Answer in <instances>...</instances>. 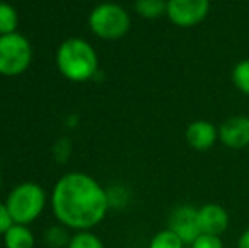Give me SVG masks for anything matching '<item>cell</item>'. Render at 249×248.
Returning <instances> with one entry per match:
<instances>
[{"instance_id": "11", "label": "cell", "mask_w": 249, "mask_h": 248, "mask_svg": "<svg viewBox=\"0 0 249 248\" xmlns=\"http://www.w3.org/2000/svg\"><path fill=\"white\" fill-rule=\"evenodd\" d=\"M2 236L5 248H34L36 243L33 231L26 225H17V223H14Z\"/></svg>"}, {"instance_id": "1", "label": "cell", "mask_w": 249, "mask_h": 248, "mask_svg": "<svg viewBox=\"0 0 249 248\" xmlns=\"http://www.w3.org/2000/svg\"><path fill=\"white\" fill-rule=\"evenodd\" d=\"M51 206L56 219L63 226L85 231L104 221L110 202L107 191L93 177L71 172L56 182Z\"/></svg>"}, {"instance_id": "15", "label": "cell", "mask_w": 249, "mask_h": 248, "mask_svg": "<svg viewBox=\"0 0 249 248\" xmlns=\"http://www.w3.org/2000/svg\"><path fill=\"white\" fill-rule=\"evenodd\" d=\"M66 248H105L104 242L92 233L90 229H85V231H76L75 235L71 236L68 247Z\"/></svg>"}, {"instance_id": "18", "label": "cell", "mask_w": 249, "mask_h": 248, "mask_svg": "<svg viewBox=\"0 0 249 248\" xmlns=\"http://www.w3.org/2000/svg\"><path fill=\"white\" fill-rule=\"evenodd\" d=\"M190 248H224V242L220 236L215 235H207V233H200Z\"/></svg>"}, {"instance_id": "6", "label": "cell", "mask_w": 249, "mask_h": 248, "mask_svg": "<svg viewBox=\"0 0 249 248\" xmlns=\"http://www.w3.org/2000/svg\"><path fill=\"white\" fill-rule=\"evenodd\" d=\"M209 12L210 0H168L166 5V17L181 29L198 26Z\"/></svg>"}, {"instance_id": "8", "label": "cell", "mask_w": 249, "mask_h": 248, "mask_svg": "<svg viewBox=\"0 0 249 248\" xmlns=\"http://www.w3.org/2000/svg\"><path fill=\"white\" fill-rule=\"evenodd\" d=\"M219 139L224 146L231 150H243L249 146V117H227L219 128Z\"/></svg>"}, {"instance_id": "16", "label": "cell", "mask_w": 249, "mask_h": 248, "mask_svg": "<svg viewBox=\"0 0 249 248\" xmlns=\"http://www.w3.org/2000/svg\"><path fill=\"white\" fill-rule=\"evenodd\" d=\"M232 83L241 94L249 97V60H241L232 70Z\"/></svg>"}, {"instance_id": "14", "label": "cell", "mask_w": 249, "mask_h": 248, "mask_svg": "<svg viewBox=\"0 0 249 248\" xmlns=\"http://www.w3.org/2000/svg\"><path fill=\"white\" fill-rule=\"evenodd\" d=\"M149 248H185V242L170 228L161 229L151 238Z\"/></svg>"}, {"instance_id": "7", "label": "cell", "mask_w": 249, "mask_h": 248, "mask_svg": "<svg viewBox=\"0 0 249 248\" xmlns=\"http://www.w3.org/2000/svg\"><path fill=\"white\" fill-rule=\"evenodd\" d=\"M168 228L177 233L185 242V245H192L194 240L200 235L198 208H194L190 204H181L178 208H175L170 214Z\"/></svg>"}, {"instance_id": "19", "label": "cell", "mask_w": 249, "mask_h": 248, "mask_svg": "<svg viewBox=\"0 0 249 248\" xmlns=\"http://www.w3.org/2000/svg\"><path fill=\"white\" fill-rule=\"evenodd\" d=\"M12 225H14V221H12V218H10V212H9V209H7L5 202H0V235H3Z\"/></svg>"}, {"instance_id": "12", "label": "cell", "mask_w": 249, "mask_h": 248, "mask_svg": "<svg viewBox=\"0 0 249 248\" xmlns=\"http://www.w3.org/2000/svg\"><path fill=\"white\" fill-rule=\"evenodd\" d=\"M168 0H136L134 9L144 19H158L161 16H166Z\"/></svg>"}, {"instance_id": "5", "label": "cell", "mask_w": 249, "mask_h": 248, "mask_svg": "<svg viewBox=\"0 0 249 248\" xmlns=\"http://www.w3.org/2000/svg\"><path fill=\"white\" fill-rule=\"evenodd\" d=\"M33 60V48L19 33L0 36V75L16 76L24 73Z\"/></svg>"}, {"instance_id": "9", "label": "cell", "mask_w": 249, "mask_h": 248, "mask_svg": "<svg viewBox=\"0 0 249 248\" xmlns=\"http://www.w3.org/2000/svg\"><path fill=\"white\" fill-rule=\"evenodd\" d=\"M229 212L226 208L215 202H207L198 208V226L200 233L220 236L229 228Z\"/></svg>"}, {"instance_id": "20", "label": "cell", "mask_w": 249, "mask_h": 248, "mask_svg": "<svg viewBox=\"0 0 249 248\" xmlns=\"http://www.w3.org/2000/svg\"><path fill=\"white\" fill-rule=\"evenodd\" d=\"M237 248H249V228L244 229L237 238Z\"/></svg>"}, {"instance_id": "4", "label": "cell", "mask_w": 249, "mask_h": 248, "mask_svg": "<svg viewBox=\"0 0 249 248\" xmlns=\"http://www.w3.org/2000/svg\"><path fill=\"white\" fill-rule=\"evenodd\" d=\"M89 27L100 39L105 41L121 39L131 29V16L119 3L105 2L97 5L90 12Z\"/></svg>"}, {"instance_id": "3", "label": "cell", "mask_w": 249, "mask_h": 248, "mask_svg": "<svg viewBox=\"0 0 249 248\" xmlns=\"http://www.w3.org/2000/svg\"><path fill=\"white\" fill-rule=\"evenodd\" d=\"M5 206L14 223L27 226L36 221L44 211L46 192L36 182H22L10 191Z\"/></svg>"}, {"instance_id": "13", "label": "cell", "mask_w": 249, "mask_h": 248, "mask_svg": "<svg viewBox=\"0 0 249 248\" xmlns=\"http://www.w3.org/2000/svg\"><path fill=\"white\" fill-rule=\"evenodd\" d=\"M17 24H19L17 10L10 3L0 2V36L17 33Z\"/></svg>"}, {"instance_id": "2", "label": "cell", "mask_w": 249, "mask_h": 248, "mask_svg": "<svg viewBox=\"0 0 249 248\" xmlns=\"http://www.w3.org/2000/svg\"><path fill=\"white\" fill-rule=\"evenodd\" d=\"M56 66L65 78L71 82H87L99 70V58L93 46L85 39L70 38L56 51Z\"/></svg>"}, {"instance_id": "17", "label": "cell", "mask_w": 249, "mask_h": 248, "mask_svg": "<svg viewBox=\"0 0 249 248\" xmlns=\"http://www.w3.org/2000/svg\"><path fill=\"white\" fill-rule=\"evenodd\" d=\"M65 228L66 226H51V228H48L46 233H44V242H46V245L51 248L68 247L71 236L68 235V231H66Z\"/></svg>"}, {"instance_id": "10", "label": "cell", "mask_w": 249, "mask_h": 248, "mask_svg": "<svg viewBox=\"0 0 249 248\" xmlns=\"http://www.w3.org/2000/svg\"><path fill=\"white\" fill-rule=\"evenodd\" d=\"M185 139L190 148L197 150V152H207L219 139V128H215V124H212L210 121H194L188 124L187 131H185Z\"/></svg>"}]
</instances>
